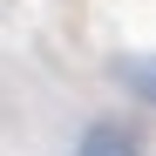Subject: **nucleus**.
Here are the masks:
<instances>
[{"label": "nucleus", "mask_w": 156, "mask_h": 156, "mask_svg": "<svg viewBox=\"0 0 156 156\" xmlns=\"http://www.w3.org/2000/svg\"><path fill=\"white\" fill-rule=\"evenodd\" d=\"M82 156H136V136L115 122H95L88 136H82Z\"/></svg>", "instance_id": "1"}]
</instances>
